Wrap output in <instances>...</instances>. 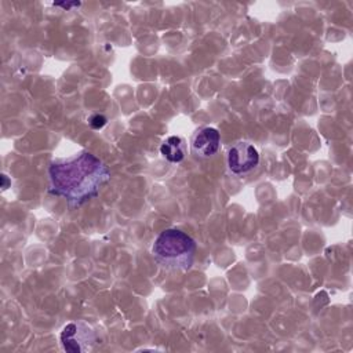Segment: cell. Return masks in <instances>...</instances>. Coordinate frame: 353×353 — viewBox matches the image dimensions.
<instances>
[{"instance_id":"cell-3","label":"cell","mask_w":353,"mask_h":353,"mask_svg":"<svg viewBox=\"0 0 353 353\" xmlns=\"http://www.w3.org/2000/svg\"><path fill=\"white\" fill-rule=\"evenodd\" d=\"M97 342L95 331L84 321L69 323L61 332V345L70 353H83L92 349Z\"/></svg>"},{"instance_id":"cell-2","label":"cell","mask_w":353,"mask_h":353,"mask_svg":"<svg viewBox=\"0 0 353 353\" xmlns=\"http://www.w3.org/2000/svg\"><path fill=\"white\" fill-rule=\"evenodd\" d=\"M196 243L185 232L171 228L161 232L152 245L157 265L167 272L189 270L196 256Z\"/></svg>"},{"instance_id":"cell-7","label":"cell","mask_w":353,"mask_h":353,"mask_svg":"<svg viewBox=\"0 0 353 353\" xmlns=\"http://www.w3.org/2000/svg\"><path fill=\"white\" fill-rule=\"evenodd\" d=\"M106 117L103 116V114H94V116H91L90 119H88V123H90V125L92 127V128H95V130H99V128H102L105 124H106Z\"/></svg>"},{"instance_id":"cell-4","label":"cell","mask_w":353,"mask_h":353,"mask_svg":"<svg viewBox=\"0 0 353 353\" xmlns=\"http://www.w3.org/2000/svg\"><path fill=\"white\" fill-rule=\"evenodd\" d=\"M259 164V153L254 145L241 141L234 143L228 150V167L236 174H247Z\"/></svg>"},{"instance_id":"cell-8","label":"cell","mask_w":353,"mask_h":353,"mask_svg":"<svg viewBox=\"0 0 353 353\" xmlns=\"http://www.w3.org/2000/svg\"><path fill=\"white\" fill-rule=\"evenodd\" d=\"M55 6H59V7H63V8L69 10L70 7H79L80 3H77V1H74V3H57Z\"/></svg>"},{"instance_id":"cell-1","label":"cell","mask_w":353,"mask_h":353,"mask_svg":"<svg viewBox=\"0 0 353 353\" xmlns=\"http://www.w3.org/2000/svg\"><path fill=\"white\" fill-rule=\"evenodd\" d=\"M109 179L110 170L108 165L87 150L57 160L48 167L50 192L65 199L72 207L97 197Z\"/></svg>"},{"instance_id":"cell-6","label":"cell","mask_w":353,"mask_h":353,"mask_svg":"<svg viewBox=\"0 0 353 353\" xmlns=\"http://www.w3.org/2000/svg\"><path fill=\"white\" fill-rule=\"evenodd\" d=\"M160 153L170 163H181L186 156L185 139L176 135L168 137L160 145Z\"/></svg>"},{"instance_id":"cell-9","label":"cell","mask_w":353,"mask_h":353,"mask_svg":"<svg viewBox=\"0 0 353 353\" xmlns=\"http://www.w3.org/2000/svg\"><path fill=\"white\" fill-rule=\"evenodd\" d=\"M1 181H3L1 188H3V190H6V189L8 188V183H11V182L8 181V178H7V175H6V174H3V175H1Z\"/></svg>"},{"instance_id":"cell-5","label":"cell","mask_w":353,"mask_h":353,"mask_svg":"<svg viewBox=\"0 0 353 353\" xmlns=\"http://www.w3.org/2000/svg\"><path fill=\"white\" fill-rule=\"evenodd\" d=\"M221 135L212 127H204L196 131L192 138V150L199 157H211L219 150Z\"/></svg>"}]
</instances>
